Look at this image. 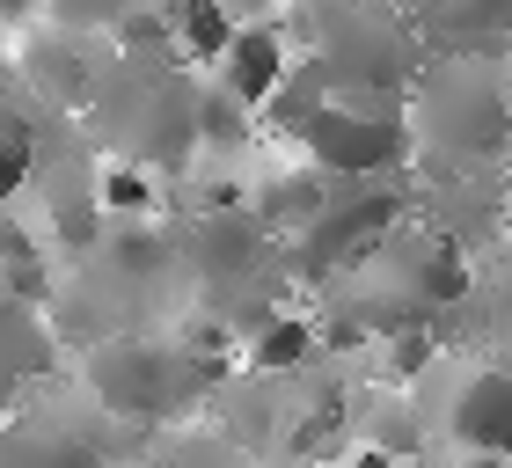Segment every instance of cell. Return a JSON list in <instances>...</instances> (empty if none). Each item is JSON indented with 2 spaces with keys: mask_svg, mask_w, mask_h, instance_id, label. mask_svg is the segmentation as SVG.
Segmentation results:
<instances>
[{
  "mask_svg": "<svg viewBox=\"0 0 512 468\" xmlns=\"http://www.w3.org/2000/svg\"><path fill=\"white\" fill-rule=\"evenodd\" d=\"M410 125L417 161L439 169H483L512 147V81L491 66V52H439L410 81Z\"/></svg>",
  "mask_w": 512,
  "mask_h": 468,
  "instance_id": "obj_1",
  "label": "cell"
},
{
  "mask_svg": "<svg viewBox=\"0 0 512 468\" xmlns=\"http://www.w3.org/2000/svg\"><path fill=\"white\" fill-rule=\"evenodd\" d=\"M315 59L330 66L337 96L352 103H410V81L425 66V37H410V22L374 0H344L322 15Z\"/></svg>",
  "mask_w": 512,
  "mask_h": 468,
  "instance_id": "obj_2",
  "label": "cell"
},
{
  "mask_svg": "<svg viewBox=\"0 0 512 468\" xmlns=\"http://www.w3.org/2000/svg\"><path fill=\"white\" fill-rule=\"evenodd\" d=\"M198 359L191 344H147V337H103L88 351V395L110 417H132V425H154L183 403V388H198Z\"/></svg>",
  "mask_w": 512,
  "mask_h": 468,
  "instance_id": "obj_3",
  "label": "cell"
},
{
  "mask_svg": "<svg viewBox=\"0 0 512 468\" xmlns=\"http://www.w3.org/2000/svg\"><path fill=\"white\" fill-rule=\"evenodd\" d=\"M293 154H308L322 176H403L417 161V125L410 103H352L330 96V110L308 125Z\"/></svg>",
  "mask_w": 512,
  "mask_h": 468,
  "instance_id": "obj_4",
  "label": "cell"
},
{
  "mask_svg": "<svg viewBox=\"0 0 512 468\" xmlns=\"http://www.w3.org/2000/svg\"><path fill=\"white\" fill-rule=\"evenodd\" d=\"M439 432H447L461 454H512V366L505 359L447 366Z\"/></svg>",
  "mask_w": 512,
  "mask_h": 468,
  "instance_id": "obj_5",
  "label": "cell"
},
{
  "mask_svg": "<svg viewBox=\"0 0 512 468\" xmlns=\"http://www.w3.org/2000/svg\"><path fill=\"white\" fill-rule=\"evenodd\" d=\"M271 242H278V234L256 220L249 205H213V213L191 227V264H198L205 286H242L249 264H256Z\"/></svg>",
  "mask_w": 512,
  "mask_h": 468,
  "instance_id": "obj_6",
  "label": "cell"
},
{
  "mask_svg": "<svg viewBox=\"0 0 512 468\" xmlns=\"http://www.w3.org/2000/svg\"><path fill=\"white\" fill-rule=\"evenodd\" d=\"M322 198H330V176H322L308 154H300V161H278V169H256V176L242 183V205L278 234V242H293V234L322 213Z\"/></svg>",
  "mask_w": 512,
  "mask_h": 468,
  "instance_id": "obj_7",
  "label": "cell"
},
{
  "mask_svg": "<svg viewBox=\"0 0 512 468\" xmlns=\"http://www.w3.org/2000/svg\"><path fill=\"white\" fill-rule=\"evenodd\" d=\"M286 66H293V52H286V37H278L271 22H235V37H227L220 59H213V88H227V96L249 103V110H264V96L278 88Z\"/></svg>",
  "mask_w": 512,
  "mask_h": 468,
  "instance_id": "obj_8",
  "label": "cell"
},
{
  "mask_svg": "<svg viewBox=\"0 0 512 468\" xmlns=\"http://www.w3.org/2000/svg\"><path fill=\"white\" fill-rule=\"evenodd\" d=\"M52 330H44V315H37V300H15V293H0V417L15 410V395L22 388H37L44 373H52Z\"/></svg>",
  "mask_w": 512,
  "mask_h": 468,
  "instance_id": "obj_9",
  "label": "cell"
},
{
  "mask_svg": "<svg viewBox=\"0 0 512 468\" xmlns=\"http://www.w3.org/2000/svg\"><path fill=\"white\" fill-rule=\"evenodd\" d=\"M330 96H337V81H330V66H322L315 52H293V66L286 74H278V88L264 96V132L278 139V147H300V139H308V125L322 110H330Z\"/></svg>",
  "mask_w": 512,
  "mask_h": 468,
  "instance_id": "obj_10",
  "label": "cell"
},
{
  "mask_svg": "<svg viewBox=\"0 0 512 468\" xmlns=\"http://www.w3.org/2000/svg\"><path fill=\"white\" fill-rule=\"evenodd\" d=\"M0 468H103V454H96V439H81L59 417L8 410L0 417Z\"/></svg>",
  "mask_w": 512,
  "mask_h": 468,
  "instance_id": "obj_11",
  "label": "cell"
},
{
  "mask_svg": "<svg viewBox=\"0 0 512 468\" xmlns=\"http://www.w3.org/2000/svg\"><path fill=\"white\" fill-rule=\"evenodd\" d=\"M417 30L439 37V52H491L512 37V0H425Z\"/></svg>",
  "mask_w": 512,
  "mask_h": 468,
  "instance_id": "obj_12",
  "label": "cell"
},
{
  "mask_svg": "<svg viewBox=\"0 0 512 468\" xmlns=\"http://www.w3.org/2000/svg\"><path fill=\"white\" fill-rule=\"evenodd\" d=\"M315 344H322L315 322L293 315V308H256V315H242V351H249L256 373H293V366H308Z\"/></svg>",
  "mask_w": 512,
  "mask_h": 468,
  "instance_id": "obj_13",
  "label": "cell"
},
{
  "mask_svg": "<svg viewBox=\"0 0 512 468\" xmlns=\"http://www.w3.org/2000/svg\"><path fill=\"white\" fill-rule=\"evenodd\" d=\"M425 439V417H417L403 395H388L381 403V417L366 425V447H381V454H395V461H410V447Z\"/></svg>",
  "mask_w": 512,
  "mask_h": 468,
  "instance_id": "obj_14",
  "label": "cell"
},
{
  "mask_svg": "<svg viewBox=\"0 0 512 468\" xmlns=\"http://www.w3.org/2000/svg\"><path fill=\"white\" fill-rule=\"evenodd\" d=\"M37 8H44V0H0V30H22Z\"/></svg>",
  "mask_w": 512,
  "mask_h": 468,
  "instance_id": "obj_15",
  "label": "cell"
},
{
  "mask_svg": "<svg viewBox=\"0 0 512 468\" xmlns=\"http://www.w3.org/2000/svg\"><path fill=\"white\" fill-rule=\"evenodd\" d=\"M344 468H403V461H395V454H381V447H359V454L344 461Z\"/></svg>",
  "mask_w": 512,
  "mask_h": 468,
  "instance_id": "obj_16",
  "label": "cell"
},
{
  "mask_svg": "<svg viewBox=\"0 0 512 468\" xmlns=\"http://www.w3.org/2000/svg\"><path fill=\"white\" fill-rule=\"evenodd\" d=\"M461 468H512V454H461Z\"/></svg>",
  "mask_w": 512,
  "mask_h": 468,
  "instance_id": "obj_17",
  "label": "cell"
},
{
  "mask_svg": "<svg viewBox=\"0 0 512 468\" xmlns=\"http://www.w3.org/2000/svg\"><path fill=\"white\" fill-rule=\"evenodd\" d=\"M498 359H505V366H512V308H505V315H498Z\"/></svg>",
  "mask_w": 512,
  "mask_h": 468,
  "instance_id": "obj_18",
  "label": "cell"
},
{
  "mask_svg": "<svg viewBox=\"0 0 512 468\" xmlns=\"http://www.w3.org/2000/svg\"><path fill=\"white\" fill-rule=\"evenodd\" d=\"M505 227H512V176H505Z\"/></svg>",
  "mask_w": 512,
  "mask_h": 468,
  "instance_id": "obj_19",
  "label": "cell"
}]
</instances>
